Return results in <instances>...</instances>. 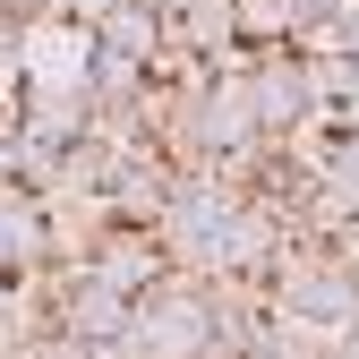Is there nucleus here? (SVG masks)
<instances>
[{
	"mask_svg": "<svg viewBox=\"0 0 359 359\" xmlns=\"http://www.w3.org/2000/svg\"><path fill=\"white\" fill-rule=\"evenodd\" d=\"M128 342H137V359H205L222 334V283L214 274H163L137 317H128Z\"/></svg>",
	"mask_w": 359,
	"mask_h": 359,
	"instance_id": "obj_1",
	"label": "nucleus"
},
{
	"mask_svg": "<svg viewBox=\"0 0 359 359\" xmlns=\"http://www.w3.org/2000/svg\"><path fill=\"white\" fill-rule=\"evenodd\" d=\"M265 299H274L283 317H308V325H342V334H359V274L342 265V248L283 240L274 274H265Z\"/></svg>",
	"mask_w": 359,
	"mask_h": 359,
	"instance_id": "obj_2",
	"label": "nucleus"
},
{
	"mask_svg": "<svg viewBox=\"0 0 359 359\" xmlns=\"http://www.w3.org/2000/svg\"><path fill=\"white\" fill-rule=\"evenodd\" d=\"M248 69V103H257V137L299 146L317 128V77H308V43H283V52H231Z\"/></svg>",
	"mask_w": 359,
	"mask_h": 359,
	"instance_id": "obj_3",
	"label": "nucleus"
},
{
	"mask_svg": "<svg viewBox=\"0 0 359 359\" xmlns=\"http://www.w3.org/2000/svg\"><path fill=\"white\" fill-rule=\"evenodd\" d=\"M171 197H180V163H171L163 146H120V171H111V189H103V214L154 231Z\"/></svg>",
	"mask_w": 359,
	"mask_h": 359,
	"instance_id": "obj_4",
	"label": "nucleus"
},
{
	"mask_svg": "<svg viewBox=\"0 0 359 359\" xmlns=\"http://www.w3.org/2000/svg\"><path fill=\"white\" fill-rule=\"evenodd\" d=\"M86 43H95V52H111V60L154 69V60L171 52V26H163L154 0H95V18H86Z\"/></svg>",
	"mask_w": 359,
	"mask_h": 359,
	"instance_id": "obj_5",
	"label": "nucleus"
},
{
	"mask_svg": "<svg viewBox=\"0 0 359 359\" xmlns=\"http://www.w3.org/2000/svg\"><path fill=\"white\" fill-rule=\"evenodd\" d=\"M86 274L111 283V291H128V299H146V291L171 274V257H163L154 231H137V222H103V240H95V257H86Z\"/></svg>",
	"mask_w": 359,
	"mask_h": 359,
	"instance_id": "obj_6",
	"label": "nucleus"
},
{
	"mask_svg": "<svg viewBox=\"0 0 359 359\" xmlns=\"http://www.w3.org/2000/svg\"><path fill=\"white\" fill-rule=\"evenodd\" d=\"M163 26H171V52H189L197 69H222V60L240 52V34H231V0H180Z\"/></svg>",
	"mask_w": 359,
	"mask_h": 359,
	"instance_id": "obj_7",
	"label": "nucleus"
},
{
	"mask_svg": "<svg viewBox=\"0 0 359 359\" xmlns=\"http://www.w3.org/2000/svg\"><path fill=\"white\" fill-rule=\"evenodd\" d=\"M248 359H351V334H342V325H308V317L265 308V325H257Z\"/></svg>",
	"mask_w": 359,
	"mask_h": 359,
	"instance_id": "obj_8",
	"label": "nucleus"
},
{
	"mask_svg": "<svg viewBox=\"0 0 359 359\" xmlns=\"http://www.w3.org/2000/svg\"><path fill=\"white\" fill-rule=\"evenodd\" d=\"M231 34L240 52H283V43H299V9L291 0H231Z\"/></svg>",
	"mask_w": 359,
	"mask_h": 359,
	"instance_id": "obj_9",
	"label": "nucleus"
},
{
	"mask_svg": "<svg viewBox=\"0 0 359 359\" xmlns=\"http://www.w3.org/2000/svg\"><path fill=\"white\" fill-rule=\"evenodd\" d=\"M308 77H317L325 111H359V52L351 43H308Z\"/></svg>",
	"mask_w": 359,
	"mask_h": 359,
	"instance_id": "obj_10",
	"label": "nucleus"
},
{
	"mask_svg": "<svg viewBox=\"0 0 359 359\" xmlns=\"http://www.w3.org/2000/svg\"><path fill=\"white\" fill-rule=\"evenodd\" d=\"M334 248H342V265L359 274V222H342V231H334Z\"/></svg>",
	"mask_w": 359,
	"mask_h": 359,
	"instance_id": "obj_11",
	"label": "nucleus"
}]
</instances>
